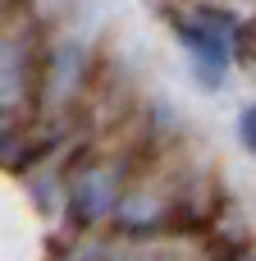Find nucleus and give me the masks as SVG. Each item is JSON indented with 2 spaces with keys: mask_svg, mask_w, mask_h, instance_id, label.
I'll use <instances>...</instances> for the list:
<instances>
[{
  "mask_svg": "<svg viewBox=\"0 0 256 261\" xmlns=\"http://www.w3.org/2000/svg\"><path fill=\"white\" fill-rule=\"evenodd\" d=\"M174 28H179V41L188 46L197 73H202L206 83H220V73H224L229 60H234V23H224V14L202 9V14H192V18H179Z\"/></svg>",
  "mask_w": 256,
  "mask_h": 261,
  "instance_id": "obj_1",
  "label": "nucleus"
},
{
  "mask_svg": "<svg viewBox=\"0 0 256 261\" xmlns=\"http://www.w3.org/2000/svg\"><path fill=\"white\" fill-rule=\"evenodd\" d=\"M238 142H243V147L256 156V101L243 110V115H238Z\"/></svg>",
  "mask_w": 256,
  "mask_h": 261,
  "instance_id": "obj_2",
  "label": "nucleus"
}]
</instances>
